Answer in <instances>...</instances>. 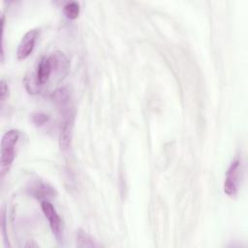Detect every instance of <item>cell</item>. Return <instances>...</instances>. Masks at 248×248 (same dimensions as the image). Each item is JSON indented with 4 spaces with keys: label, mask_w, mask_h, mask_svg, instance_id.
I'll return each mask as SVG.
<instances>
[{
    "label": "cell",
    "mask_w": 248,
    "mask_h": 248,
    "mask_svg": "<svg viewBox=\"0 0 248 248\" xmlns=\"http://www.w3.org/2000/svg\"><path fill=\"white\" fill-rule=\"evenodd\" d=\"M19 132L16 129L7 131L1 140V158L0 172L3 177L11 169L15 159V150L18 141Z\"/></svg>",
    "instance_id": "obj_1"
},
{
    "label": "cell",
    "mask_w": 248,
    "mask_h": 248,
    "mask_svg": "<svg viewBox=\"0 0 248 248\" xmlns=\"http://www.w3.org/2000/svg\"><path fill=\"white\" fill-rule=\"evenodd\" d=\"M240 173L241 160L239 158H235L232 161L226 173V179L224 181V192L227 196L232 198L237 194L239 188Z\"/></svg>",
    "instance_id": "obj_2"
},
{
    "label": "cell",
    "mask_w": 248,
    "mask_h": 248,
    "mask_svg": "<svg viewBox=\"0 0 248 248\" xmlns=\"http://www.w3.org/2000/svg\"><path fill=\"white\" fill-rule=\"evenodd\" d=\"M27 192L37 200L47 201L56 195L55 189L42 179H35L27 186Z\"/></svg>",
    "instance_id": "obj_3"
},
{
    "label": "cell",
    "mask_w": 248,
    "mask_h": 248,
    "mask_svg": "<svg viewBox=\"0 0 248 248\" xmlns=\"http://www.w3.org/2000/svg\"><path fill=\"white\" fill-rule=\"evenodd\" d=\"M41 207L46 218L48 220L53 234L56 236L57 239H60L62 234V221L59 214L48 201H42Z\"/></svg>",
    "instance_id": "obj_4"
},
{
    "label": "cell",
    "mask_w": 248,
    "mask_h": 248,
    "mask_svg": "<svg viewBox=\"0 0 248 248\" xmlns=\"http://www.w3.org/2000/svg\"><path fill=\"white\" fill-rule=\"evenodd\" d=\"M38 35H39L38 28L30 29L24 34V36L20 40V43L18 44L17 50H16V56L18 59H25L32 53L35 47Z\"/></svg>",
    "instance_id": "obj_5"
},
{
    "label": "cell",
    "mask_w": 248,
    "mask_h": 248,
    "mask_svg": "<svg viewBox=\"0 0 248 248\" xmlns=\"http://www.w3.org/2000/svg\"><path fill=\"white\" fill-rule=\"evenodd\" d=\"M48 57L51 64L52 74L59 78H63L67 75L70 68V62L68 57L65 55L64 52L60 50L52 52Z\"/></svg>",
    "instance_id": "obj_6"
},
{
    "label": "cell",
    "mask_w": 248,
    "mask_h": 248,
    "mask_svg": "<svg viewBox=\"0 0 248 248\" xmlns=\"http://www.w3.org/2000/svg\"><path fill=\"white\" fill-rule=\"evenodd\" d=\"M74 118L75 117L62 118V121H61L60 133H59V145L63 151H67L71 146Z\"/></svg>",
    "instance_id": "obj_7"
},
{
    "label": "cell",
    "mask_w": 248,
    "mask_h": 248,
    "mask_svg": "<svg viewBox=\"0 0 248 248\" xmlns=\"http://www.w3.org/2000/svg\"><path fill=\"white\" fill-rule=\"evenodd\" d=\"M51 74H52V71H51V64H50L49 57L48 56L42 57L37 67V73H36L37 83L40 85L45 84L48 80Z\"/></svg>",
    "instance_id": "obj_8"
},
{
    "label": "cell",
    "mask_w": 248,
    "mask_h": 248,
    "mask_svg": "<svg viewBox=\"0 0 248 248\" xmlns=\"http://www.w3.org/2000/svg\"><path fill=\"white\" fill-rule=\"evenodd\" d=\"M76 245L80 248H93L101 246L93 236L82 230H78L76 232Z\"/></svg>",
    "instance_id": "obj_9"
},
{
    "label": "cell",
    "mask_w": 248,
    "mask_h": 248,
    "mask_svg": "<svg viewBox=\"0 0 248 248\" xmlns=\"http://www.w3.org/2000/svg\"><path fill=\"white\" fill-rule=\"evenodd\" d=\"M79 4L76 1L68 2L64 6V13L66 16L70 19H76L79 15Z\"/></svg>",
    "instance_id": "obj_10"
},
{
    "label": "cell",
    "mask_w": 248,
    "mask_h": 248,
    "mask_svg": "<svg viewBox=\"0 0 248 248\" xmlns=\"http://www.w3.org/2000/svg\"><path fill=\"white\" fill-rule=\"evenodd\" d=\"M31 119L36 126H43L48 122L49 116L46 113H44L42 111H37L31 115Z\"/></svg>",
    "instance_id": "obj_11"
},
{
    "label": "cell",
    "mask_w": 248,
    "mask_h": 248,
    "mask_svg": "<svg viewBox=\"0 0 248 248\" xmlns=\"http://www.w3.org/2000/svg\"><path fill=\"white\" fill-rule=\"evenodd\" d=\"M8 93H9L8 84H7V82L4 79H2L1 80V100L2 101L5 100V98L8 95Z\"/></svg>",
    "instance_id": "obj_12"
},
{
    "label": "cell",
    "mask_w": 248,
    "mask_h": 248,
    "mask_svg": "<svg viewBox=\"0 0 248 248\" xmlns=\"http://www.w3.org/2000/svg\"><path fill=\"white\" fill-rule=\"evenodd\" d=\"M25 247H39V245L35 243L34 240H28V242L25 244Z\"/></svg>",
    "instance_id": "obj_13"
}]
</instances>
